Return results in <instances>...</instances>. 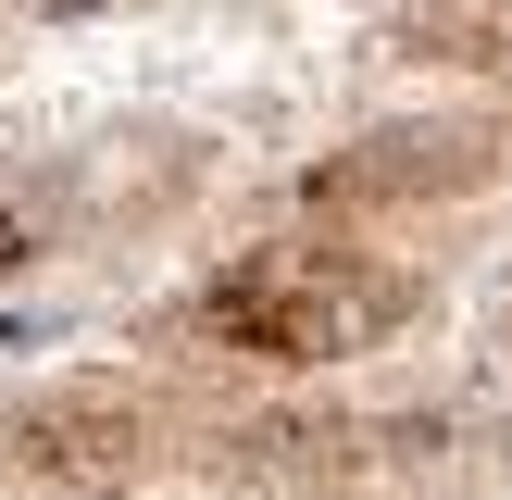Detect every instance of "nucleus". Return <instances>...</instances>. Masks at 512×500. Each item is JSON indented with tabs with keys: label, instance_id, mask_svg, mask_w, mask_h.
<instances>
[{
	"label": "nucleus",
	"instance_id": "obj_3",
	"mask_svg": "<svg viewBox=\"0 0 512 500\" xmlns=\"http://www.w3.org/2000/svg\"><path fill=\"white\" fill-rule=\"evenodd\" d=\"M500 350H512V300H500Z\"/></svg>",
	"mask_w": 512,
	"mask_h": 500
},
{
	"label": "nucleus",
	"instance_id": "obj_1",
	"mask_svg": "<svg viewBox=\"0 0 512 500\" xmlns=\"http://www.w3.org/2000/svg\"><path fill=\"white\" fill-rule=\"evenodd\" d=\"M413 313H425V275L388 263V250H350V238H263L188 300L200 338L250 350V363H350Z\"/></svg>",
	"mask_w": 512,
	"mask_h": 500
},
{
	"label": "nucleus",
	"instance_id": "obj_2",
	"mask_svg": "<svg viewBox=\"0 0 512 500\" xmlns=\"http://www.w3.org/2000/svg\"><path fill=\"white\" fill-rule=\"evenodd\" d=\"M138 450H150V413L113 388V375H75V388H38V400L0 413V475L38 488V500H100V488H125Z\"/></svg>",
	"mask_w": 512,
	"mask_h": 500
}]
</instances>
